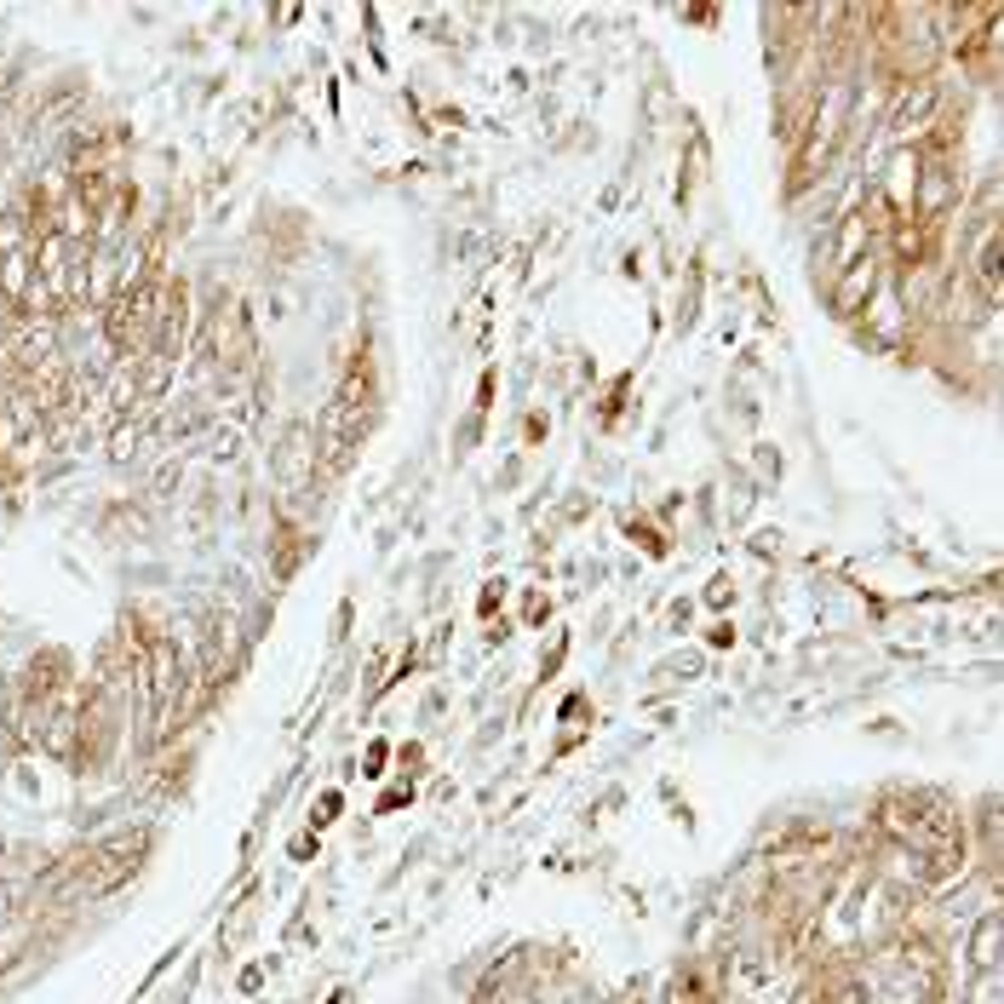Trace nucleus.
I'll list each match as a JSON object with an SVG mask.
<instances>
[{
	"label": "nucleus",
	"mask_w": 1004,
	"mask_h": 1004,
	"mask_svg": "<svg viewBox=\"0 0 1004 1004\" xmlns=\"http://www.w3.org/2000/svg\"><path fill=\"white\" fill-rule=\"evenodd\" d=\"M162 322H167V294H162V282H139V287H127V294L109 304V339H116L121 350L150 345L155 333H162Z\"/></svg>",
	"instance_id": "nucleus-1"
},
{
	"label": "nucleus",
	"mask_w": 1004,
	"mask_h": 1004,
	"mask_svg": "<svg viewBox=\"0 0 1004 1004\" xmlns=\"http://www.w3.org/2000/svg\"><path fill=\"white\" fill-rule=\"evenodd\" d=\"M368 414H373V356L362 350V356L350 362V373H345L339 396H333V431L356 437V431L368 426Z\"/></svg>",
	"instance_id": "nucleus-2"
},
{
	"label": "nucleus",
	"mask_w": 1004,
	"mask_h": 1004,
	"mask_svg": "<svg viewBox=\"0 0 1004 1004\" xmlns=\"http://www.w3.org/2000/svg\"><path fill=\"white\" fill-rule=\"evenodd\" d=\"M965 195V178H958V167L953 162H924V172H919V190H912V207L907 213H919V218H942L953 201Z\"/></svg>",
	"instance_id": "nucleus-3"
},
{
	"label": "nucleus",
	"mask_w": 1004,
	"mask_h": 1004,
	"mask_svg": "<svg viewBox=\"0 0 1004 1004\" xmlns=\"http://www.w3.org/2000/svg\"><path fill=\"white\" fill-rule=\"evenodd\" d=\"M144 683H150L155 706H167L178 695V683H184V660H178V643L172 637H150L144 643Z\"/></svg>",
	"instance_id": "nucleus-4"
},
{
	"label": "nucleus",
	"mask_w": 1004,
	"mask_h": 1004,
	"mask_svg": "<svg viewBox=\"0 0 1004 1004\" xmlns=\"http://www.w3.org/2000/svg\"><path fill=\"white\" fill-rule=\"evenodd\" d=\"M213 356L230 368H248L253 362V339H248V316H241L236 304H225L213 316Z\"/></svg>",
	"instance_id": "nucleus-5"
},
{
	"label": "nucleus",
	"mask_w": 1004,
	"mask_h": 1004,
	"mask_svg": "<svg viewBox=\"0 0 1004 1004\" xmlns=\"http://www.w3.org/2000/svg\"><path fill=\"white\" fill-rule=\"evenodd\" d=\"M873 294H878V259L866 253V259L850 264V271H844V282L833 287V304L844 310V316H856L861 304H873Z\"/></svg>",
	"instance_id": "nucleus-6"
},
{
	"label": "nucleus",
	"mask_w": 1004,
	"mask_h": 1004,
	"mask_svg": "<svg viewBox=\"0 0 1004 1004\" xmlns=\"http://www.w3.org/2000/svg\"><path fill=\"white\" fill-rule=\"evenodd\" d=\"M930 248H935V225H930V218H919V213H901V225H896V259H901V271H924Z\"/></svg>",
	"instance_id": "nucleus-7"
},
{
	"label": "nucleus",
	"mask_w": 1004,
	"mask_h": 1004,
	"mask_svg": "<svg viewBox=\"0 0 1004 1004\" xmlns=\"http://www.w3.org/2000/svg\"><path fill=\"white\" fill-rule=\"evenodd\" d=\"M866 253H873V218H866V213H850V218L838 225L833 264H838V271H850V264H861Z\"/></svg>",
	"instance_id": "nucleus-8"
},
{
	"label": "nucleus",
	"mask_w": 1004,
	"mask_h": 1004,
	"mask_svg": "<svg viewBox=\"0 0 1004 1004\" xmlns=\"http://www.w3.org/2000/svg\"><path fill=\"white\" fill-rule=\"evenodd\" d=\"M935 109V81H907L901 86V104H896V132L901 139H912V132H924V116Z\"/></svg>",
	"instance_id": "nucleus-9"
},
{
	"label": "nucleus",
	"mask_w": 1004,
	"mask_h": 1004,
	"mask_svg": "<svg viewBox=\"0 0 1004 1004\" xmlns=\"http://www.w3.org/2000/svg\"><path fill=\"white\" fill-rule=\"evenodd\" d=\"M981 287L999 294V230H988V241H981Z\"/></svg>",
	"instance_id": "nucleus-10"
},
{
	"label": "nucleus",
	"mask_w": 1004,
	"mask_h": 1004,
	"mask_svg": "<svg viewBox=\"0 0 1004 1004\" xmlns=\"http://www.w3.org/2000/svg\"><path fill=\"white\" fill-rule=\"evenodd\" d=\"M993 953H999V919H988L981 935H976V958H981V965H993Z\"/></svg>",
	"instance_id": "nucleus-11"
},
{
	"label": "nucleus",
	"mask_w": 1004,
	"mask_h": 1004,
	"mask_svg": "<svg viewBox=\"0 0 1004 1004\" xmlns=\"http://www.w3.org/2000/svg\"><path fill=\"white\" fill-rule=\"evenodd\" d=\"M672 1004H712V999H706V988H701V981H689V976H683L678 988H672Z\"/></svg>",
	"instance_id": "nucleus-12"
},
{
	"label": "nucleus",
	"mask_w": 1004,
	"mask_h": 1004,
	"mask_svg": "<svg viewBox=\"0 0 1004 1004\" xmlns=\"http://www.w3.org/2000/svg\"><path fill=\"white\" fill-rule=\"evenodd\" d=\"M333 815H339V792H327V798L316 803V827H327V821H333Z\"/></svg>",
	"instance_id": "nucleus-13"
},
{
	"label": "nucleus",
	"mask_w": 1004,
	"mask_h": 1004,
	"mask_svg": "<svg viewBox=\"0 0 1004 1004\" xmlns=\"http://www.w3.org/2000/svg\"><path fill=\"white\" fill-rule=\"evenodd\" d=\"M706 597H712V609H724V602H729V579L718 574V579H712V586H706Z\"/></svg>",
	"instance_id": "nucleus-14"
}]
</instances>
